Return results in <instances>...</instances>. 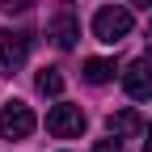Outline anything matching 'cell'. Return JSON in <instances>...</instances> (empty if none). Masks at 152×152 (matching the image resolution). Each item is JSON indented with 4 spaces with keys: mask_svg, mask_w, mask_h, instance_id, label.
Segmentation results:
<instances>
[{
    "mask_svg": "<svg viewBox=\"0 0 152 152\" xmlns=\"http://www.w3.org/2000/svg\"><path fill=\"white\" fill-rule=\"evenodd\" d=\"M127 34H131V9H127V4H106V9H97V17H93V38H97V42L114 47V42H123Z\"/></svg>",
    "mask_w": 152,
    "mask_h": 152,
    "instance_id": "cell-1",
    "label": "cell"
},
{
    "mask_svg": "<svg viewBox=\"0 0 152 152\" xmlns=\"http://www.w3.org/2000/svg\"><path fill=\"white\" fill-rule=\"evenodd\" d=\"M85 110L80 106H72V102H59V106H51V114H47V131L55 140H72V135H80L85 131Z\"/></svg>",
    "mask_w": 152,
    "mask_h": 152,
    "instance_id": "cell-2",
    "label": "cell"
},
{
    "mask_svg": "<svg viewBox=\"0 0 152 152\" xmlns=\"http://www.w3.org/2000/svg\"><path fill=\"white\" fill-rule=\"evenodd\" d=\"M34 127H38V118H34V110L26 102L13 97L4 110H0V140H26Z\"/></svg>",
    "mask_w": 152,
    "mask_h": 152,
    "instance_id": "cell-3",
    "label": "cell"
},
{
    "mask_svg": "<svg viewBox=\"0 0 152 152\" xmlns=\"http://www.w3.org/2000/svg\"><path fill=\"white\" fill-rule=\"evenodd\" d=\"M26 55H30V34H21V30L0 34V76H13L26 64Z\"/></svg>",
    "mask_w": 152,
    "mask_h": 152,
    "instance_id": "cell-4",
    "label": "cell"
},
{
    "mask_svg": "<svg viewBox=\"0 0 152 152\" xmlns=\"http://www.w3.org/2000/svg\"><path fill=\"white\" fill-rule=\"evenodd\" d=\"M123 89H127L135 102L152 97V59H135V64H127V72H123Z\"/></svg>",
    "mask_w": 152,
    "mask_h": 152,
    "instance_id": "cell-5",
    "label": "cell"
},
{
    "mask_svg": "<svg viewBox=\"0 0 152 152\" xmlns=\"http://www.w3.org/2000/svg\"><path fill=\"white\" fill-rule=\"evenodd\" d=\"M51 38H55V47H59V51H72L76 38H80V21H76L72 13H59V17L51 21Z\"/></svg>",
    "mask_w": 152,
    "mask_h": 152,
    "instance_id": "cell-6",
    "label": "cell"
},
{
    "mask_svg": "<svg viewBox=\"0 0 152 152\" xmlns=\"http://www.w3.org/2000/svg\"><path fill=\"white\" fill-rule=\"evenodd\" d=\"M110 135H118V140H131V135H144V118H140V110H118V114H110Z\"/></svg>",
    "mask_w": 152,
    "mask_h": 152,
    "instance_id": "cell-7",
    "label": "cell"
},
{
    "mask_svg": "<svg viewBox=\"0 0 152 152\" xmlns=\"http://www.w3.org/2000/svg\"><path fill=\"white\" fill-rule=\"evenodd\" d=\"M114 76V59H85V80L89 85H106Z\"/></svg>",
    "mask_w": 152,
    "mask_h": 152,
    "instance_id": "cell-8",
    "label": "cell"
},
{
    "mask_svg": "<svg viewBox=\"0 0 152 152\" xmlns=\"http://www.w3.org/2000/svg\"><path fill=\"white\" fill-rule=\"evenodd\" d=\"M38 93H42V97H59V93H64L59 68H42V72H38Z\"/></svg>",
    "mask_w": 152,
    "mask_h": 152,
    "instance_id": "cell-9",
    "label": "cell"
},
{
    "mask_svg": "<svg viewBox=\"0 0 152 152\" xmlns=\"http://www.w3.org/2000/svg\"><path fill=\"white\" fill-rule=\"evenodd\" d=\"M0 9H4L9 17H13V13H30V9H34V0H0Z\"/></svg>",
    "mask_w": 152,
    "mask_h": 152,
    "instance_id": "cell-10",
    "label": "cell"
},
{
    "mask_svg": "<svg viewBox=\"0 0 152 152\" xmlns=\"http://www.w3.org/2000/svg\"><path fill=\"white\" fill-rule=\"evenodd\" d=\"M93 152H123V144H118V135H110V140H97V144H93Z\"/></svg>",
    "mask_w": 152,
    "mask_h": 152,
    "instance_id": "cell-11",
    "label": "cell"
},
{
    "mask_svg": "<svg viewBox=\"0 0 152 152\" xmlns=\"http://www.w3.org/2000/svg\"><path fill=\"white\" fill-rule=\"evenodd\" d=\"M131 9H152V0H127Z\"/></svg>",
    "mask_w": 152,
    "mask_h": 152,
    "instance_id": "cell-12",
    "label": "cell"
},
{
    "mask_svg": "<svg viewBox=\"0 0 152 152\" xmlns=\"http://www.w3.org/2000/svg\"><path fill=\"white\" fill-rule=\"evenodd\" d=\"M144 152H152V131H144Z\"/></svg>",
    "mask_w": 152,
    "mask_h": 152,
    "instance_id": "cell-13",
    "label": "cell"
}]
</instances>
